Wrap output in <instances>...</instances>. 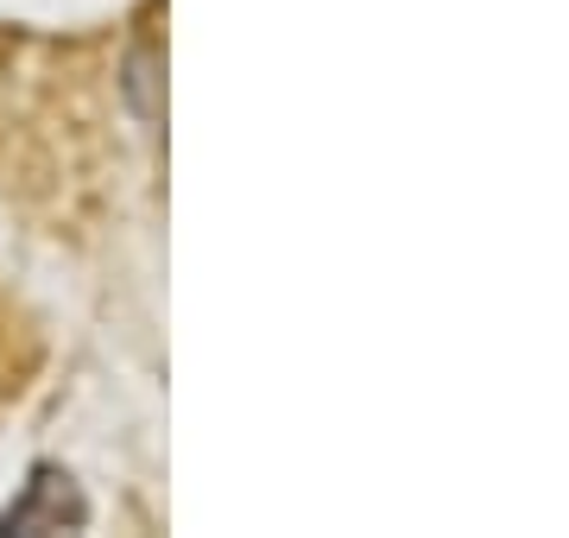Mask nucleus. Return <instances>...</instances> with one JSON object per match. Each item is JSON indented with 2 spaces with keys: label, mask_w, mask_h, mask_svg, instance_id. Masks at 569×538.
I'll return each instance as SVG.
<instances>
[{
  "label": "nucleus",
  "mask_w": 569,
  "mask_h": 538,
  "mask_svg": "<svg viewBox=\"0 0 569 538\" xmlns=\"http://www.w3.org/2000/svg\"><path fill=\"white\" fill-rule=\"evenodd\" d=\"M89 519V500L77 495V481L63 469H32L26 495L0 514V532H77Z\"/></svg>",
  "instance_id": "f257e3e1"
}]
</instances>
